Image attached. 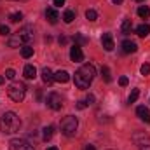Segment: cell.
<instances>
[{
    "mask_svg": "<svg viewBox=\"0 0 150 150\" xmlns=\"http://www.w3.org/2000/svg\"><path fill=\"white\" fill-rule=\"evenodd\" d=\"M94 75H96V70H94V67H93L91 63L82 65V67L75 72V75H74L75 86H77L79 89H87V87L93 84Z\"/></svg>",
    "mask_w": 150,
    "mask_h": 150,
    "instance_id": "obj_1",
    "label": "cell"
},
{
    "mask_svg": "<svg viewBox=\"0 0 150 150\" xmlns=\"http://www.w3.org/2000/svg\"><path fill=\"white\" fill-rule=\"evenodd\" d=\"M19 127H21V119L18 113L5 112L0 117V131L4 134H12V133L19 131Z\"/></svg>",
    "mask_w": 150,
    "mask_h": 150,
    "instance_id": "obj_2",
    "label": "cell"
},
{
    "mask_svg": "<svg viewBox=\"0 0 150 150\" xmlns=\"http://www.w3.org/2000/svg\"><path fill=\"white\" fill-rule=\"evenodd\" d=\"M32 40H33V28L32 26H23V28H19L12 37L9 38V47L28 45Z\"/></svg>",
    "mask_w": 150,
    "mask_h": 150,
    "instance_id": "obj_3",
    "label": "cell"
},
{
    "mask_svg": "<svg viewBox=\"0 0 150 150\" xmlns=\"http://www.w3.org/2000/svg\"><path fill=\"white\" fill-rule=\"evenodd\" d=\"M7 94H9V98H11L12 101L19 103V101H23V100H25L26 86H25L23 82H12V84L9 86V89H7Z\"/></svg>",
    "mask_w": 150,
    "mask_h": 150,
    "instance_id": "obj_4",
    "label": "cell"
},
{
    "mask_svg": "<svg viewBox=\"0 0 150 150\" xmlns=\"http://www.w3.org/2000/svg\"><path fill=\"white\" fill-rule=\"evenodd\" d=\"M77 127H79V120L74 115H67L61 120V133L65 136H74L75 133H77Z\"/></svg>",
    "mask_w": 150,
    "mask_h": 150,
    "instance_id": "obj_5",
    "label": "cell"
},
{
    "mask_svg": "<svg viewBox=\"0 0 150 150\" xmlns=\"http://www.w3.org/2000/svg\"><path fill=\"white\" fill-rule=\"evenodd\" d=\"M45 103H47V107L52 108V110H61V107H63V98H61L58 93H51V94L47 96Z\"/></svg>",
    "mask_w": 150,
    "mask_h": 150,
    "instance_id": "obj_6",
    "label": "cell"
},
{
    "mask_svg": "<svg viewBox=\"0 0 150 150\" xmlns=\"http://www.w3.org/2000/svg\"><path fill=\"white\" fill-rule=\"evenodd\" d=\"M9 150H35L33 145H30L26 140H19V138H12L9 142Z\"/></svg>",
    "mask_w": 150,
    "mask_h": 150,
    "instance_id": "obj_7",
    "label": "cell"
},
{
    "mask_svg": "<svg viewBox=\"0 0 150 150\" xmlns=\"http://www.w3.org/2000/svg\"><path fill=\"white\" fill-rule=\"evenodd\" d=\"M70 59H72V61H75V63H80V61L84 59V52H82L80 45L74 44V47L70 49Z\"/></svg>",
    "mask_w": 150,
    "mask_h": 150,
    "instance_id": "obj_8",
    "label": "cell"
},
{
    "mask_svg": "<svg viewBox=\"0 0 150 150\" xmlns=\"http://www.w3.org/2000/svg\"><path fill=\"white\" fill-rule=\"evenodd\" d=\"M101 45H103V49L105 51H113V47H115V44H113V37L112 33H103V37H101Z\"/></svg>",
    "mask_w": 150,
    "mask_h": 150,
    "instance_id": "obj_9",
    "label": "cell"
},
{
    "mask_svg": "<svg viewBox=\"0 0 150 150\" xmlns=\"http://www.w3.org/2000/svg\"><path fill=\"white\" fill-rule=\"evenodd\" d=\"M120 47H122V52H126V54H131V52H136L138 51V45L133 40H124L120 44Z\"/></svg>",
    "mask_w": 150,
    "mask_h": 150,
    "instance_id": "obj_10",
    "label": "cell"
},
{
    "mask_svg": "<svg viewBox=\"0 0 150 150\" xmlns=\"http://www.w3.org/2000/svg\"><path fill=\"white\" fill-rule=\"evenodd\" d=\"M45 18H47V21H49L51 25H56L58 19H59V14H58V11H56L54 7H49V9L45 11Z\"/></svg>",
    "mask_w": 150,
    "mask_h": 150,
    "instance_id": "obj_11",
    "label": "cell"
},
{
    "mask_svg": "<svg viewBox=\"0 0 150 150\" xmlns=\"http://www.w3.org/2000/svg\"><path fill=\"white\" fill-rule=\"evenodd\" d=\"M42 80H44V84H47V86H51L52 82H54V74L51 72V68H42Z\"/></svg>",
    "mask_w": 150,
    "mask_h": 150,
    "instance_id": "obj_12",
    "label": "cell"
},
{
    "mask_svg": "<svg viewBox=\"0 0 150 150\" xmlns=\"http://www.w3.org/2000/svg\"><path fill=\"white\" fill-rule=\"evenodd\" d=\"M136 115L140 117V120L150 122V110L147 108V107H138V108H136Z\"/></svg>",
    "mask_w": 150,
    "mask_h": 150,
    "instance_id": "obj_13",
    "label": "cell"
},
{
    "mask_svg": "<svg viewBox=\"0 0 150 150\" xmlns=\"http://www.w3.org/2000/svg\"><path fill=\"white\" fill-rule=\"evenodd\" d=\"M54 80L59 82V84H67V82L70 80V74H68L67 70H59V72L54 74Z\"/></svg>",
    "mask_w": 150,
    "mask_h": 150,
    "instance_id": "obj_14",
    "label": "cell"
},
{
    "mask_svg": "<svg viewBox=\"0 0 150 150\" xmlns=\"http://www.w3.org/2000/svg\"><path fill=\"white\" fill-rule=\"evenodd\" d=\"M23 75H25V79L33 80V79L37 77V68H35L33 65H26V67H25V70H23Z\"/></svg>",
    "mask_w": 150,
    "mask_h": 150,
    "instance_id": "obj_15",
    "label": "cell"
},
{
    "mask_svg": "<svg viewBox=\"0 0 150 150\" xmlns=\"http://www.w3.org/2000/svg\"><path fill=\"white\" fill-rule=\"evenodd\" d=\"M52 134H54V126H45V127L42 129V138H44V142L51 140Z\"/></svg>",
    "mask_w": 150,
    "mask_h": 150,
    "instance_id": "obj_16",
    "label": "cell"
},
{
    "mask_svg": "<svg viewBox=\"0 0 150 150\" xmlns=\"http://www.w3.org/2000/svg\"><path fill=\"white\" fill-rule=\"evenodd\" d=\"M138 16H140L142 19H149L150 18V9L147 5H140V7H138Z\"/></svg>",
    "mask_w": 150,
    "mask_h": 150,
    "instance_id": "obj_17",
    "label": "cell"
},
{
    "mask_svg": "<svg viewBox=\"0 0 150 150\" xmlns=\"http://www.w3.org/2000/svg\"><path fill=\"white\" fill-rule=\"evenodd\" d=\"M74 19H75V12H74V11H72V9H67V11L63 12V21L70 25V23H72Z\"/></svg>",
    "mask_w": 150,
    "mask_h": 150,
    "instance_id": "obj_18",
    "label": "cell"
},
{
    "mask_svg": "<svg viewBox=\"0 0 150 150\" xmlns=\"http://www.w3.org/2000/svg\"><path fill=\"white\" fill-rule=\"evenodd\" d=\"M136 33H138V37H147L150 33V26L149 25H140L136 28Z\"/></svg>",
    "mask_w": 150,
    "mask_h": 150,
    "instance_id": "obj_19",
    "label": "cell"
},
{
    "mask_svg": "<svg viewBox=\"0 0 150 150\" xmlns=\"http://www.w3.org/2000/svg\"><path fill=\"white\" fill-rule=\"evenodd\" d=\"M131 28H133V25H131V19H124V21H122V26H120L122 33H124V35L131 33Z\"/></svg>",
    "mask_w": 150,
    "mask_h": 150,
    "instance_id": "obj_20",
    "label": "cell"
},
{
    "mask_svg": "<svg viewBox=\"0 0 150 150\" xmlns=\"http://www.w3.org/2000/svg\"><path fill=\"white\" fill-rule=\"evenodd\" d=\"M21 56H23V58H32V56H33V47L23 45V47H21Z\"/></svg>",
    "mask_w": 150,
    "mask_h": 150,
    "instance_id": "obj_21",
    "label": "cell"
},
{
    "mask_svg": "<svg viewBox=\"0 0 150 150\" xmlns=\"http://www.w3.org/2000/svg\"><path fill=\"white\" fill-rule=\"evenodd\" d=\"M101 77H103L105 82H112V75H110L108 67H101Z\"/></svg>",
    "mask_w": 150,
    "mask_h": 150,
    "instance_id": "obj_22",
    "label": "cell"
},
{
    "mask_svg": "<svg viewBox=\"0 0 150 150\" xmlns=\"http://www.w3.org/2000/svg\"><path fill=\"white\" fill-rule=\"evenodd\" d=\"M86 19H89V21H96V19H98V12H96L94 9H87V11H86Z\"/></svg>",
    "mask_w": 150,
    "mask_h": 150,
    "instance_id": "obj_23",
    "label": "cell"
},
{
    "mask_svg": "<svg viewBox=\"0 0 150 150\" xmlns=\"http://www.w3.org/2000/svg\"><path fill=\"white\" fill-rule=\"evenodd\" d=\"M74 42L77 45H82V44H87V38L84 37L82 33H75L74 35Z\"/></svg>",
    "mask_w": 150,
    "mask_h": 150,
    "instance_id": "obj_24",
    "label": "cell"
},
{
    "mask_svg": "<svg viewBox=\"0 0 150 150\" xmlns=\"http://www.w3.org/2000/svg\"><path fill=\"white\" fill-rule=\"evenodd\" d=\"M23 19V14L21 12H12L11 16H9V21L11 23H18V21H21Z\"/></svg>",
    "mask_w": 150,
    "mask_h": 150,
    "instance_id": "obj_25",
    "label": "cell"
},
{
    "mask_svg": "<svg viewBox=\"0 0 150 150\" xmlns=\"http://www.w3.org/2000/svg\"><path fill=\"white\" fill-rule=\"evenodd\" d=\"M138 96H140V89H133V93L129 94V100H127V101H129V103H134V101L138 100Z\"/></svg>",
    "mask_w": 150,
    "mask_h": 150,
    "instance_id": "obj_26",
    "label": "cell"
},
{
    "mask_svg": "<svg viewBox=\"0 0 150 150\" xmlns=\"http://www.w3.org/2000/svg\"><path fill=\"white\" fill-rule=\"evenodd\" d=\"M140 72H142V75H149L150 74V65L149 63H143L142 68H140Z\"/></svg>",
    "mask_w": 150,
    "mask_h": 150,
    "instance_id": "obj_27",
    "label": "cell"
},
{
    "mask_svg": "<svg viewBox=\"0 0 150 150\" xmlns=\"http://www.w3.org/2000/svg\"><path fill=\"white\" fill-rule=\"evenodd\" d=\"M14 77H16V72H14L12 68H9V70L5 72V79H9V80H12Z\"/></svg>",
    "mask_w": 150,
    "mask_h": 150,
    "instance_id": "obj_28",
    "label": "cell"
},
{
    "mask_svg": "<svg viewBox=\"0 0 150 150\" xmlns=\"http://www.w3.org/2000/svg\"><path fill=\"white\" fill-rule=\"evenodd\" d=\"M0 35H5V37L9 35V28L5 25H0Z\"/></svg>",
    "mask_w": 150,
    "mask_h": 150,
    "instance_id": "obj_29",
    "label": "cell"
},
{
    "mask_svg": "<svg viewBox=\"0 0 150 150\" xmlns=\"http://www.w3.org/2000/svg\"><path fill=\"white\" fill-rule=\"evenodd\" d=\"M127 82H129V79H127V77H120V79H119V84H120L122 87H124V86H127Z\"/></svg>",
    "mask_w": 150,
    "mask_h": 150,
    "instance_id": "obj_30",
    "label": "cell"
},
{
    "mask_svg": "<svg viewBox=\"0 0 150 150\" xmlns=\"http://www.w3.org/2000/svg\"><path fill=\"white\" fill-rule=\"evenodd\" d=\"M86 103H87V105H93V103H94V96H93V94H87Z\"/></svg>",
    "mask_w": 150,
    "mask_h": 150,
    "instance_id": "obj_31",
    "label": "cell"
},
{
    "mask_svg": "<svg viewBox=\"0 0 150 150\" xmlns=\"http://www.w3.org/2000/svg\"><path fill=\"white\" fill-rule=\"evenodd\" d=\"M86 107H87V103H86V101H79V103H77V108H79V110H84Z\"/></svg>",
    "mask_w": 150,
    "mask_h": 150,
    "instance_id": "obj_32",
    "label": "cell"
},
{
    "mask_svg": "<svg viewBox=\"0 0 150 150\" xmlns=\"http://www.w3.org/2000/svg\"><path fill=\"white\" fill-rule=\"evenodd\" d=\"M63 4H65V0H54V5H56V7H61Z\"/></svg>",
    "mask_w": 150,
    "mask_h": 150,
    "instance_id": "obj_33",
    "label": "cell"
},
{
    "mask_svg": "<svg viewBox=\"0 0 150 150\" xmlns=\"http://www.w3.org/2000/svg\"><path fill=\"white\" fill-rule=\"evenodd\" d=\"M59 44H67V37H59Z\"/></svg>",
    "mask_w": 150,
    "mask_h": 150,
    "instance_id": "obj_34",
    "label": "cell"
},
{
    "mask_svg": "<svg viewBox=\"0 0 150 150\" xmlns=\"http://www.w3.org/2000/svg\"><path fill=\"white\" fill-rule=\"evenodd\" d=\"M86 150H96V149H94V145H86Z\"/></svg>",
    "mask_w": 150,
    "mask_h": 150,
    "instance_id": "obj_35",
    "label": "cell"
},
{
    "mask_svg": "<svg viewBox=\"0 0 150 150\" xmlns=\"http://www.w3.org/2000/svg\"><path fill=\"white\" fill-rule=\"evenodd\" d=\"M124 0H112V4H115V5H119V4H122Z\"/></svg>",
    "mask_w": 150,
    "mask_h": 150,
    "instance_id": "obj_36",
    "label": "cell"
},
{
    "mask_svg": "<svg viewBox=\"0 0 150 150\" xmlns=\"http://www.w3.org/2000/svg\"><path fill=\"white\" fill-rule=\"evenodd\" d=\"M140 150H150V145H143V147H142Z\"/></svg>",
    "mask_w": 150,
    "mask_h": 150,
    "instance_id": "obj_37",
    "label": "cell"
},
{
    "mask_svg": "<svg viewBox=\"0 0 150 150\" xmlns=\"http://www.w3.org/2000/svg\"><path fill=\"white\" fill-rule=\"evenodd\" d=\"M5 82V79H4V75H0V84H4Z\"/></svg>",
    "mask_w": 150,
    "mask_h": 150,
    "instance_id": "obj_38",
    "label": "cell"
},
{
    "mask_svg": "<svg viewBox=\"0 0 150 150\" xmlns=\"http://www.w3.org/2000/svg\"><path fill=\"white\" fill-rule=\"evenodd\" d=\"M47 150H58V147H49Z\"/></svg>",
    "mask_w": 150,
    "mask_h": 150,
    "instance_id": "obj_39",
    "label": "cell"
},
{
    "mask_svg": "<svg viewBox=\"0 0 150 150\" xmlns=\"http://www.w3.org/2000/svg\"><path fill=\"white\" fill-rule=\"evenodd\" d=\"M138 2H145V0H138Z\"/></svg>",
    "mask_w": 150,
    "mask_h": 150,
    "instance_id": "obj_40",
    "label": "cell"
},
{
    "mask_svg": "<svg viewBox=\"0 0 150 150\" xmlns=\"http://www.w3.org/2000/svg\"><path fill=\"white\" fill-rule=\"evenodd\" d=\"M108 150H113V149H108Z\"/></svg>",
    "mask_w": 150,
    "mask_h": 150,
    "instance_id": "obj_41",
    "label": "cell"
}]
</instances>
